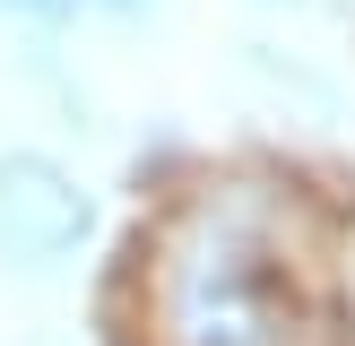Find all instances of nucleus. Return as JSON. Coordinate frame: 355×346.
<instances>
[{
	"label": "nucleus",
	"instance_id": "1",
	"mask_svg": "<svg viewBox=\"0 0 355 346\" xmlns=\"http://www.w3.org/2000/svg\"><path fill=\"white\" fill-rule=\"evenodd\" d=\"M312 294L260 190H208L182 208L156 260V338L165 346H312Z\"/></svg>",
	"mask_w": 355,
	"mask_h": 346
},
{
	"label": "nucleus",
	"instance_id": "2",
	"mask_svg": "<svg viewBox=\"0 0 355 346\" xmlns=\"http://www.w3.org/2000/svg\"><path fill=\"white\" fill-rule=\"evenodd\" d=\"M87 234H96V199L44 147L0 156V268H61Z\"/></svg>",
	"mask_w": 355,
	"mask_h": 346
},
{
	"label": "nucleus",
	"instance_id": "3",
	"mask_svg": "<svg viewBox=\"0 0 355 346\" xmlns=\"http://www.w3.org/2000/svg\"><path fill=\"white\" fill-rule=\"evenodd\" d=\"M0 9H9V17H26V26H61L78 0H0Z\"/></svg>",
	"mask_w": 355,
	"mask_h": 346
},
{
	"label": "nucleus",
	"instance_id": "4",
	"mask_svg": "<svg viewBox=\"0 0 355 346\" xmlns=\"http://www.w3.org/2000/svg\"><path fill=\"white\" fill-rule=\"evenodd\" d=\"M96 9H113V17H139V9H148V0H96Z\"/></svg>",
	"mask_w": 355,
	"mask_h": 346
}]
</instances>
